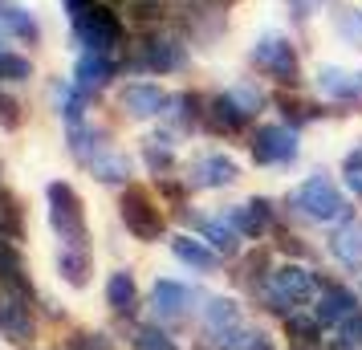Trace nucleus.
Listing matches in <instances>:
<instances>
[{
	"instance_id": "obj_29",
	"label": "nucleus",
	"mask_w": 362,
	"mask_h": 350,
	"mask_svg": "<svg viewBox=\"0 0 362 350\" xmlns=\"http://www.w3.org/2000/svg\"><path fill=\"white\" fill-rule=\"evenodd\" d=\"M329 21H334V33H338V41L354 45V49H362V8H354V4H338Z\"/></svg>"
},
{
	"instance_id": "obj_33",
	"label": "nucleus",
	"mask_w": 362,
	"mask_h": 350,
	"mask_svg": "<svg viewBox=\"0 0 362 350\" xmlns=\"http://www.w3.org/2000/svg\"><path fill=\"white\" fill-rule=\"evenodd\" d=\"M171 106H175V110H167V115L175 118L180 127H199V122H204V106H208V102L196 98V94H180V98H171Z\"/></svg>"
},
{
	"instance_id": "obj_5",
	"label": "nucleus",
	"mask_w": 362,
	"mask_h": 350,
	"mask_svg": "<svg viewBox=\"0 0 362 350\" xmlns=\"http://www.w3.org/2000/svg\"><path fill=\"white\" fill-rule=\"evenodd\" d=\"M118 216L127 224V233H131L134 240H143V245H155V240L163 236V212L155 208V200H151L143 187H127V192H122Z\"/></svg>"
},
{
	"instance_id": "obj_38",
	"label": "nucleus",
	"mask_w": 362,
	"mask_h": 350,
	"mask_svg": "<svg viewBox=\"0 0 362 350\" xmlns=\"http://www.w3.org/2000/svg\"><path fill=\"white\" fill-rule=\"evenodd\" d=\"M338 346L342 350H362V314L350 317L346 326H338Z\"/></svg>"
},
{
	"instance_id": "obj_2",
	"label": "nucleus",
	"mask_w": 362,
	"mask_h": 350,
	"mask_svg": "<svg viewBox=\"0 0 362 350\" xmlns=\"http://www.w3.org/2000/svg\"><path fill=\"white\" fill-rule=\"evenodd\" d=\"M313 293H317V281H313V273L305 265H281L264 277V301H269V310H277L285 317H293Z\"/></svg>"
},
{
	"instance_id": "obj_20",
	"label": "nucleus",
	"mask_w": 362,
	"mask_h": 350,
	"mask_svg": "<svg viewBox=\"0 0 362 350\" xmlns=\"http://www.w3.org/2000/svg\"><path fill=\"white\" fill-rule=\"evenodd\" d=\"M228 220L236 224L240 236H264L273 224V208H269V200H245L228 212Z\"/></svg>"
},
{
	"instance_id": "obj_10",
	"label": "nucleus",
	"mask_w": 362,
	"mask_h": 350,
	"mask_svg": "<svg viewBox=\"0 0 362 350\" xmlns=\"http://www.w3.org/2000/svg\"><path fill=\"white\" fill-rule=\"evenodd\" d=\"M236 180H240L236 159L232 155H220V151L199 155L196 163H192V171H187V184L192 187H232Z\"/></svg>"
},
{
	"instance_id": "obj_13",
	"label": "nucleus",
	"mask_w": 362,
	"mask_h": 350,
	"mask_svg": "<svg viewBox=\"0 0 362 350\" xmlns=\"http://www.w3.org/2000/svg\"><path fill=\"white\" fill-rule=\"evenodd\" d=\"M317 90L329 102H362V69L322 66L317 69Z\"/></svg>"
},
{
	"instance_id": "obj_19",
	"label": "nucleus",
	"mask_w": 362,
	"mask_h": 350,
	"mask_svg": "<svg viewBox=\"0 0 362 350\" xmlns=\"http://www.w3.org/2000/svg\"><path fill=\"white\" fill-rule=\"evenodd\" d=\"M329 252H334V261L350 273H358L362 269V224H342L338 233L329 236Z\"/></svg>"
},
{
	"instance_id": "obj_35",
	"label": "nucleus",
	"mask_w": 362,
	"mask_h": 350,
	"mask_svg": "<svg viewBox=\"0 0 362 350\" xmlns=\"http://www.w3.org/2000/svg\"><path fill=\"white\" fill-rule=\"evenodd\" d=\"M131 350H180L159 326H139L131 334Z\"/></svg>"
},
{
	"instance_id": "obj_41",
	"label": "nucleus",
	"mask_w": 362,
	"mask_h": 350,
	"mask_svg": "<svg viewBox=\"0 0 362 350\" xmlns=\"http://www.w3.org/2000/svg\"><path fill=\"white\" fill-rule=\"evenodd\" d=\"M281 110H285V118H293V122H313L317 118V106L313 102H301V98H281Z\"/></svg>"
},
{
	"instance_id": "obj_23",
	"label": "nucleus",
	"mask_w": 362,
	"mask_h": 350,
	"mask_svg": "<svg viewBox=\"0 0 362 350\" xmlns=\"http://www.w3.org/2000/svg\"><path fill=\"white\" fill-rule=\"evenodd\" d=\"M236 326H245L240 305L232 298H208V305H204V330L212 334V338H224V334H232Z\"/></svg>"
},
{
	"instance_id": "obj_43",
	"label": "nucleus",
	"mask_w": 362,
	"mask_h": 350,
	"mask_svg": "<svg viewBox=\"0 0 362 350\" xmlns=\"http://www.w3.org/2000/svg\"><path fill=\"white\" fill-rule=\"evenodd\" d=\"M62 4H66L69 21H74V17H82V13H86V8H90V4H94V0H62Z\"/></svg>"
},
{
	"instance_id": "obj_27",
	"label": "nucleus",
	"mask_w": 362,
	"mask_h": 350,
	"mask_svg": "<svg viewBox=\"0 0 362 350\" xmlns=\"http://www.w3.org/2000/svg\"><path fill=\"white\" fill-rule=\"evenodd\" d=\"M86 98L90 94H82L74 82H57L53 86V102H57V115L66 118L69 127H82V118H86Z\"/></svg>"
},
{
	"instance_id": "obj_4",
	"label": "nucleus",
	"mask_w": 362,
	"mask_h": 350,
	"mask_svg": "<svg viewBox=\"0 0 362 350\" xmlns=\"http://www.w3.org/2000/svg\"><path fill=\"white\" fill-rule=\"evenodd\" d=\"M293 208L301 212V216L317 220V224L342 220L346 212H350V204H346V196L338 192V184L326 180V175H310L305 184L297 187V192H293Z\"/></svg>"
},
{
	"instance_id": "obj_39",
	"label": "nucleus",
	"mask_w": 362,
	"mask_h": 350,
	"mask_svg": "<svg viewBox=\"0 0 362 350\" xmlns=\"http://www.w3.org/2000/svg\"><path fill=\"white\" fill-rule=\"evenodd\" d=\"M0 127L4 131H17L21 127V102L13 94H4V90H0Z\"/></svg>"
},
{
	"instance_id": "obj_22",
	"label": "nucleus",
	"mask_w": 362,
	"mask_h": 350,
	"mask_svg": "<svg viewBox=\"0 0 362 350\" xmlns=\"http://www.w3.org/2000/svg\"><path fill=\"white\" fill-rule=\"evenodd\" d=\"M171 252H175V261H183V265L196 269V273H216L220 269V252L212 245H204V240H192V236H175L171 240Z\"/></svg>"
},
{
	"instance_id": "obj_31",
	"label": "nucleus",
	"mask_w": 362,
	"mask_h": 350,
	"mask_svg": "<svg viewBox=\"0 0 362 350\" xmlns=\"http://www.w3.org/2000/svg\"><path fill=\"white\" fill-rule=\"evenodd\" d=\"M216 350H273L269 334L264 330H252V326H236L232 334L216 338Z\"/></svg>"
},
{
	"instance_id": "obj_25",
	"label": "nucleus",
	"mask_w": 362,
	"mask_h": 350,
	"mask_svg": "<svg viewBox=\"0 0 362 350\" xmlns=\"http://www.w3.org/2000/svg\"><path fill=\"white\" fill-rule=\"evenodd\" d=\"M106 305L115 314H134L139 310V285H134V277L127 269L110 273V281H106Z\"/></svg>"
},
{
	"instance_id": "obj_40",
	"label": "nucleus",
	"mask_w": 362,
	"mask_h": 350,
	"mask_svg": "<svg viewBox=\"0 0 362 350\" xmlns=\"http://www.w3.org/2000/svg\"><path fill=\"white\" fill-rule=\"evenodd\" d=\"M69 350H115V342H110L106 334L82 330V334H74V338H69Z\"/></svg>"
},
{
	"instance_id": "obj_34",
	"label": "nucleus",
	"mask_w": 362,
	"mask_h": 350,
	"mask_svg": "<svg viewBox=\"0 0 362 350\" xmlns=\"http://www.w3.org/2000/svg\"><path fill=\"white\" fill-rule=\"evenodd\" d=\"M29 78H33L29 57H21L13 49H0V82H29Z\"/></svg>"
},
{
	"instance_id": "obj_24",
	"label": "nucleus",
	"mask_w": 362,
	"mask_h": 350,
	"mask_svg": "<svg viewBox=\"0 0 362 350\" xmlns=\"http://www.w3.org/2000/svg\"><path fill=\"white\" fill-rule=\"evenodd\" d=\"M86 167L94 171V180H98V184H127V180H131V159H127L122 151H115V147L98 151Z\"/></svg>"
},
{
	"instance_id": "obj_26",
	"label": "nucleus",
	"mask_w": 362,
	"mask_h": 350,
	"mask_svg": "<svg viewBox=\"0 0 362 350\" xmlns=\"http://www.w3.org/2000/svg\"><path fill=\"white\" fill-rule=\"evenodd\" d=\"M199 233H204V240H208L220 257H236V252H240V233H236L232 220H199Z\"/></svg>"
},
{
	"instance_id": "obj_18",
	"label": "nucleus",
	"mask_w": 362,
	"mask_h": 350,
	"mask_svg": "<svg viewBox=\"0 0 362 350\" xmlns=\"http://www.w3.org/2000/svg\"><path fill=\"white\" fill-rule=\"evenodd\" d=\"M0 289L8 293H21V298H33V285H29V273H25V261L13 240L0 236Z\"/></svg>"
},
{
	"instance_id": "obj_37",
	"label": "nucleus",
	"mask_w": 362,
	"mask_h": 350,
	"mask_svg": "<svg viewBox=\"0 0 362 350\" xmlns=\"http://www.w3.org/2000/svg\"><path fill=\"white\" fill-rule=\"evenodd\" d=\"M228 94H232L236 102H240V106H245L248 115H257V110H261V102H264V94H261V90H257L252 82H236V86L228 90Z\"/></svg>"
},
{
	"instance_id": "obj_44",
	"label": "nucleus",
	"mask_w": 362,
	"mask_h": 350,
	"mask_svg": "<svg viewBox=\"0 0 362 350\" xmlns=\"http://www.w3.org/2000/svg\"><path fill=\"white\" fill-rule=\"evenodd\" d=\"M289 4H293V13H297V17H310V13L317 8V4H322V0H289Z\"/></svg>"
},
{
	"instance_id": "obj_36",
	"label": "nucleus",
	"mask_w": 362,
	"mask_h": 350,
	"mask_svg": "<svg viewBox=\"0 0 362 350\" xmlns=\"http://www.w3.org/2000/svg\"><path fill=\"white\" fill-rule=\"evenodd\" d=\"M342 180H346V187H350L354 196H362V147L350 151V155L342 159Z\"/></svg>"
},
{
	"instance_id": "obj_12",
	"label": "nucleus",
	"mask_w": 362,
	"mask_h": 350,
	"mask_svg": "<svg viewBox=\"0 0 362 350\" xmlns=\"http://www.w3.org/2000/svg\"><path fill=\"white\" fill-rule=\"evenodd\" d=\"M122 110L131 118H139V122H147V118H159L167 115V106H171V98H167L159 86H151V82H131L127 90H122Z\"/></svg>"
},
{
	"instance_id": "obj_11",
	"label": "nucleus",
	"mask_w": 362,
	"mask_h": 350,
	"mask_svg": "<svg viewBox=\"0 0 362 350\" xmlns=\"http://www.w3.org/2000/svg\"><path fill=\"white\" fill-rule=\"evenodd\" d=\"M0 334L8 342H29L33 338V310H29V298L21 293H0Z\"/></svg>"
},
{
	"instance_id": "obj_15",
	"label": "nucleus",
	"mask_w": 362,
	"mask_h": 350,
	"mask_svg": "<svg viewBox=\"0 0 362 350\" xmlns=\"http://www.w3.org/2000/svg\"><path fill=\"white\" fill-rule=\"evenodd\" d=\"M115 69L118 66L110 62V53L86 49L82 57H78V66H74V86H78L82 94H98V90H106V86H110Z\"/></svg>"
},
{
	"instance_id": "obj_6",
	"label": "nucleus",
	"mask_w": 362,
	"mask_h": 350,
	"mask_svg": "<svg viewBox=\"0 0 362 350\" xmlns=\"http://www.w3.org/2000/svg\"><path fill=\"white\" fill-rule=\"evenodd\" d=\"M74 33L82 41L86 49L94 53H110L122 45V21H118L115 8H106V4H90L82 17H74Z\"/></svg>"
},
{
	"instance_id": "obj_3",
	"label": "nucleus",
	"mask_w": 362,
	"mask_h": 350,
	"mask_svg": "<svg viewBox=\"0 0 362 350\" xmlns=\"http://www.w3.org/2000/svg\"><path fill=\"white\" fill-rule=\"evenodd\" d=\"M248 57H252V66L261 69V74H269L273 82H281V86L301 82V62H297V49H293L289 37H281V33L257 37V45H252Z\"/></svg>"
},
{
	"instance_id": "obj_7",
	"label": "nucleus",
	"mask_w": 362,
	"mask_h": 350,
	"mask_svg": "<svg viewBox=\"0 0 362 350\" xmlns=\"http://www.w3.org/2000/svg\"><path fill=\"white\" fill-rule=\"evenodd\" d=\"M131 66L134 69H147V74H175V69L187 66V49L183 41L175 37H143L131 53Z\"/></svg>"
},
{
	"instance_id": "obj_8",
	"label": "nucleus",
	"mask_w": 362,
	"mask_h": 350,
	"mask_svg": "<svg viewBox=\"0 0 362 350\" xmlns=\"http://www.w3.org/2000/svg\"><path fill=\"white\" fill-rule=\"evenodd\" d=\"M248 151H252V159H257V163L273 167V163H293L301 147H297V131H293V127H257Z\"/></svg>"
},
{
	"instance_id": "obj_14",
	"label": "nucleus",
	"mask_w": 362,
	"mask_h": 350,
	"mask_svg": "<svg viewBox=\"0 0 362 350\" xmlns=\"http://www.w3.org/2000/svg\"><path fill=\"white\" fill-rule=\"evenodd\" d=\"M248 122V110L232 94H220V98H208L204 106V127L212 134H240Z\"/></svg>"
},
{
	"instance_id": "obj_1",
	"label": "nucleus",
	"mask_w": 362,
	"mask_h": 350,
	"mask_svg": "<svg viewBox=\"0 0 362 350\" xmlns=\"http://www.w3.org/2000/svg\"><path fill=\"white\" fill-rule=\"evenodd\" d=\"M45 196H49V224H53V233H57V240L69 245V249H90V228H86L82 196L69 184H62V180H53V184L45 187Z\"/></svg>"
},
{
	"instance_id": "obj_9",
	"label": "nucleus",
	"mask_w": 362,
	"mask_h": 350,
	"mask_svg": "<svg viewBox=\"0 0 362 350\" xmlns=\"http://www.w3.org/2000/svg\"><path fill=\"white\" fill-rule=\"evenodd\" d=\"M317 326H346L350 317H358V298L346 289V285H322L317 289V305H313Z\"/></svg>"
},
{
	"instance_id": "obj_42",
	"label": "nucleus",
	"mask_w": 362,
	"mask_h": 350,
	"mask_svg": "<svg viewBox=\"0 0 362 350\" xmlns=\"http://www.w3.org/2000/svg\"><path fill=\"white\" fill-rule=\"evenodd\" d=\"M159 17H163L159 0H139V21H159Z\"/></svg>"
},
{
	"instance_id": "obj_30",
	"label": "nucleus",
	"mask_w": 362,
	"mask_h": 350,
	"mask_svg": "<svg viewBox=\"0 0 362 350\" xmlns=\"http://www.w3.org/2000/svg\"><path fill=\"white\" fill-rule=\"evenodd\" d=\"M0 236L4 240H21L25 236V212H21V200L13 192L0 187Z\"/></svg>"
},
{
	"instance_id": "obj_21",
	"label": "nucleus",
	"mask_w": 362,
	"mask_h": 350,
	"mask_svg": "<svg viewBox=\"0 0 362 350\" xmlns=\"http://www.w3.org/2000/svg\"><path fill=\"white\" fill-rule=\"evenodd\" d=\"M90 273H94L90 249H69V245L57 249V277H62L69 289H86V285H90Z\"/></svg>"
},
{
	"instance_id": "obj_28",
	"label": "nucleus",
	"mask_w": 362,
	"mask_h": 350,
	"mask_svg": "<svg viewBox=\"0 0 362 350\" xmlns=\"http://www.w3.org/2000/svg\"><path fill=\"white\" fill-rule=\"evenodd\" d=\"M143 159H147V167L163 180V175L175 171V143H171L167 134H151L147 143H143Z\"/></svg>"
},
{
	"instance_id": "obj_17",
	"label": "nucleus",
	"mask_w": 362,
	"mask_h": 350,
	"mask_svg": "<svg viewBox=\"0 0 362 350\" xmlns=\"http://www.w3.org/2000/svg\"><path fill=\"white\" fill-rule=\"evenodd\" d=\"M0 37H17V41L37 45V41H41V25H37V17L25 8V4H17V0H0Z\"/></svg>"
},
{
	"instance_id": "obj_16",
	"label": "nucleus",
	"mask_w": 362,
	"mask_h": 350,
	"mask_svg": "<svg viewBox=\"0 0 362 350\" xmlns=\"http://www.w3.org/2000/svg\"><path fill=\"white\" fill-rule=\"evenodd\" d=\"M151 301H155V314L163 317V322H183V317L192 314V289L180 281H171V277L155 281Z\"/></svg>"
},
{
	"instance_id": "obj_32",
	"label": "nucleus",
	"mask_w": 362,
	"mask_h": 350,
	"mask_svg": "<svg viewBox=\"0 0 362 350\" xmlns=\"http://www.w3.org/2000/svg\"><path fill=\"white\" fill-rule=\"evenodd\" d=\"M285 334H289V346L293 350H301V346H317L322 338V326H317V317H285Z\"/></svg>"
}]
</instances>
